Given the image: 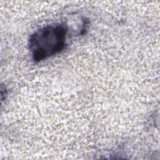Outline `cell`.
<instances>
[{
  "label": "cell",
  "mask_w": 160,
  "mask_h": 160,
  "mask_svg": "<svg viewBox=\"0 0 160 160\" xmlns=\"http://www.w3.org/2000/svg\"><path fill=\"white\" fill-rule=\"evenodd\" d=\"M68 32V28L64 24L48 25L34 31L28 42L32 60L38 62L64 50Z\"/></svg>",
  "instance_id": "6da1fadb"
}]
</instances>
